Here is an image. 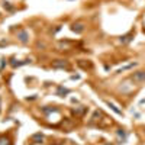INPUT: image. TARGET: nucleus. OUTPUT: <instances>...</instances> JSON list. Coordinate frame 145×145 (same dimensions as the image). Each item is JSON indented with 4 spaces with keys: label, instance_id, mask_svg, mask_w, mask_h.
<instances>
[{
    "label": "nucleus",
    "instance_id": "obj_17",
    "mask_svg": "<svg viewBox=\"0 0 145 145\" xmlns=\"http://www.w3.org/2000/svg\"><path fill=\"white\" fill-rule=\"evenodd\" d=\"M0 107H2V97H0Z\"/></svg>",
    "mask_w": 145,
    "mask_h": 145
},
{
    "label": "nucleus",
    "instance_id": "obj_15",
    "mask_svg": "<svg viewBox=\"0 0 145 145\" xmlns=\"http://www.w3.org/2000/svg\"><path fill=\"white\" fill-rule=\"evenodd\" d=\"M118 137H122V139L125 142V132H123V129H118Z\"/></svg>",
    "mask_w": 145,
    "mask_h": 145
},
{
    "label": "nucleus",
    "instance_id": "obj_4",
    "mask_svg": "<svg viewBox=\"0 0 145 145\" xmlns=\"http://www.w3.org/2000/svg\"><path fill=\"white\" fill-rule=\"evenodd\" d=\"M18 38H19V41H20L22 44H26V42L29 41V35H28V32H26L25 29H22V31L18 32Z\"/></svg>",
    "mask_w": 145,
    "mask_h": 145
},
{
    "label": "nucleus",
    "instance_id": "obj_3",
    "mask_svg": "<svg viewBox=\"0 0 145 145\" xmlns=\"http://www.w3.org/2000/svg\"><path fill=\"white\" fill-rule=\"evenodd\" d=\"M77 65H78L81 70H91V68H93L91 61H86V59H78V61H77Z\"/></svg>",
    "mask_w": 145,
    "mask_h": 145
},
{
    "label": "nucleus",
    "instance_id": "obj_10",
    "mask_svg": "<svg viewBox=\"0 0 145 145\" xmlns=\"http://www.w3.org/2000/svg\"><path fill=\"white\" fill-rule=\"evenodd\" d=\"M132 36H134V33H132V32L123 35L122 38H120V42H122V44H128V42H131V41H132Z\"/></svg>",
    "mask_w": 145,
    "mask_h": 145
},
{
    "label": "nucleus",
    "instance_id": "obj_5",
    "mask_svg": "<svg viewBox=\"0 0 145 145\" xmlns=\"http://www.w3.org/2000/svg\"><path fill=\"white\" fill-rule=\"evenodd\" d=\"M44 141V134H41V132H38V134H33L31 137V142L32 144H39Z\"/></svg>",
    "mask_w": 145,
    "mask_h": 145
},
{
    "label": "nucleus",
    "instance_id": "obj_11",
    "mask_svg": "<svg viewBox=\"0 0 145 145\" xmlns=\"http://www.w3.org/2000/svg\"><path fill=\"white\" fill-rule=\"evenodd\" d=\"M0 145H12L10 138L6 137V135H2V137H0Z\"/></svg>",
    "mask_w": 145,
    "mask_h": 145
},
{
    "label": "nucleus",
    "instance_id": "obj_2",
    "mask_svg": "<svg viewBox=\"0 0 145 145\" xmlns=\"http://www.w3.org/2000/svg\"><path fill=\"white\" fill-rule=\"evenodd\" d=\"M131 80L134 81V83H145V71H137L134 72V74H131Z\"/></svg>",
    "mask_w": 145,
    "mask_h": 145
},
{
    "label": "nucleus",
    "instance_id": "obj_14",
    "mask_svg": "<svg viewBox=\"0 0 145 145\" xmlns=\"http://www.w3.org/2000/svg\"><path fill=\"white\" fill-rule=\"evenodd\" d=\"M42 112H44V113H50V112H57V109H55V107H50V109L44 107V109H42Z\"/></svg>",
    "mask_w": 145,
    "mask_h": 145
},
{
    "label": "nucleus",
    "instance_id": "obj_1",
    "mask_svg": "<svg viewBox=\"0 0 145 145\" xmlns=\"http://www.w3.org/2000/svg\"><path fill=\"white\" fill-rule=\"evenodd\" d=\"M52 68L70 70V63L67 61V59H55V61H52Z\"/></svg>",
    "mask_w": 145,
    "mask_h": 145
},
{
    "label": "nucleus",
    "instance_id": "obj_7",
    "mask_svg": "<svg viewBox=\"0 0 145 145\" xmlns=\"http://www.w3.org/2000/svg\"><path fill=\"white\" fill-rule=\"evenodd\" d=\"M29 63H31V59H23V61H18V59H15V58H12V61H10L12 67H20V65H26V64H29Z\"/></svg>",
    "mask_w": 145,
    "mask_h": 145
},
{
    "label": "nucleus",
    "instance_id": "obj_9",
    "mask_svg": "<svg viewBox=\"0 0 145 145\" xmlns=\"http://www.w3.org/2000/svg\"><path fill=\"white\" fill-rule=\"evenodd\" d=\"M68 93H70V90L65 89V87H63V86H58L57 87V96H59V97H65Z\"/></svg>",
    "mask_w": 145,
    "mask_h": 145
},
{
    "label": "nucleus",
    "instance_id": "obj_8",
    "mask_svg": "<svg viewBox=\"0 0 145 145\" xmlns=\"http://www.w3.org/2000/svg\"><path fill=\"white\" fill-rule=\"evenodd\" d=\"M86 110H87V107L78 106V107H74V109H72V113H74L76 116H83L84 113H86Z\"/></svg>",
    "mask_w": 145,
    "mask_h": 145
},
{
    "label": "nucleus",
    "instance_id": "obj_6",
    "mask_svg": "<svg viewBox=\"0 0 145 145\" xmlns=\"http://www.w3.org/2000/svg\"><path fill=\"white\" fill-rule=\"evenodd\" d=\"M71 31L76 32V33H81L84 31V25H83V23H80V22L72 23V25H71Z\"/></svg>",
    "mask_w": 145,
    "mask_h": 145
},
{
    "label": "nucleus",
    "instance_id": "obj_16",
    "mask_svg": "<svg viewBox=\"0 0 145 145\" xmlns=\"http://www.w3.org/2000/svg\"><path fill=\"white\" fill-rule=\"evenodd\" d=\"M5 9H7V10H13V6H10L9 2H5Z\"/></svg>",
    "mask_w": 145,
    "mask_h": 145
},
{
    "label": "nucleus",
    "instance_id": "obj_13",
    "mask_svg": "<svg viewBox=\"0 0 145 145\" xmlns=\"http://www.w3.org/2000/svg\"><path fill=\"white\" fill-rule=\"evenodd\" d=\"M137 65V63H131V64H128V65H125V67H122L118 72H122V71H125V70H129V68H132V67H135Z\"/></svg>",
    "mask_w": 145,
    "mask_h": 145
},
{
    "label": "nucleus",
    "instance_id": "obj_12",
    "mask_svg": "<svg viewBox=\"0 0 145 145\" xmlns=\"http://www.w3.org/2000/svg\"><path fill=\"white\" fill-rule=\"evenodd\" d=\"M106 105H107L109 107H110V109H112V110H113L115 113H118V115H122V110H120V109H118V107H116L113 103H110V102H106Z\"/></svg>",
    "mask_w": 145,
    "mask_h": 145
}]
</instances>
